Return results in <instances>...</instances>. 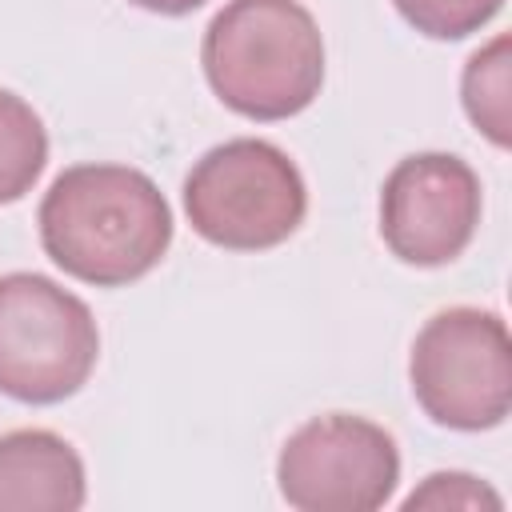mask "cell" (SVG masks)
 I'll return each instance as SVG.
<instances>
[{
    "instance_id": "10",
    "label": "cell",
    "mask_w": 512,
    "mask_h": 512,
    "mask_svg": "<svg viewBox=\"0 0 512 512\" xmlns=\"http://www.w3.org/2000/svg\"><path fill=\"white\" fill-rule=\"evenodd\" d=\"M464 108L496 148H508V36L472 52L464 68Z\"/></svg>"
},
{
    "instance_id": "5",
    "label": "cell",
    "mask_w": 512,
    "mask_h": 512,
    "mask_svg": "<svg viewBox=\"0 0 512 512\" xmlns=\"http://www.w3.org/2000/svg\"><path fill=\"white\" fill-rule=\"evenodd\" d=\"M408 380L436 424L456 432L496 428L512 408V344L504 320L484 308L436 312L412 344Z\"/></svg>"
},
{
    "instance_id": "8",
    "label": "cell",
    "mask_w": 512,
    "mask_h": 512,
    "mask_svg": "<svg viewBox=\"0 0 512 512\" xmlns=\"http://www.w3.org/2000/svg\"><path fill=\"white\" fill-rule=\"evenodd\" d=\"M84 464L68 440L44 428L0 436V512H76Z\"/></svg>"
},
{
    "instance_id": "9",
    "label": "cell",
    "mask_w": 512,
    "mask_h": 512,
    "mask_svg": "<svg viewBox=\"0 0 512 512\" xmlns=\"http://www.w3.org/2000/svg\"><path fill=\"white\" fill-rule=\"evenodd\" d=\"M48 132L32 104L0 88V204L20 200L44 172Z\"/></svg>"
},
{
    "instance_id": "1",
    "label": "cell",
    "mask_w": 512,
    "mask_h": 512,
    "mask_svg": "<svg viewBox=\"0 0 512 512\" xmlns=\"http://www.w3.org/2000/svg\"><path fill=\"white\" fill-rule=\"evenodd\" d=\"M40 244L68 276L120 288L164 260L172 212L144 172L124 164H76L44 192Z\"/></svg>"
},
{
    "instance_id": "12",
    "label": "cell",
    "mask_w": 512,
    "mask_h": 512,
    "mask_svg": "<svg viewBox=\"0 0 512 512\" xmlns=\"http://www.w3.org/2000/svg\"><path fill=\"white\" fill-rule=\"evenodd\" d=\"M500 508V496L492 488H484L480 480L464 476V472H436L424 480V488H416L404 508Z\"/></svg>"
},
{
    "instance_id": "4",
    "label": "cell",
    "mask_w": 512,
    "mask_h": 512,
    "mask_svg": "<svg viewBox=\"0 0 512 512\" xmlns=\"http://www.w3.org/2000/svg\"><path fill=\"white\" fill-rule=\"evenodd\" d=\"M100 332L80 296L40 272L0 276V392L20 404H60L84 388Z\"/></svg>"
},
{
    "instance_id": "13",
    "label": "cell",
    "mask_w": 512,
    "mask_h": 512,
    "mask_svg": "<svg viewBox=\"0 0 512 512\" xmlns=\"http://www.w3.org/2000/svg\"><path fill=\"white\" fill-rule=\"evenodd\" d=\"M136 8H148V12H160V16H184L192 8H200L204 0H132Z\"/></svg>"
},
{
    "instance_id": "3",
    "label": "cell",
    "mask_w": 512,
    "mask_h": 512,
    "mask_svg": "<svg viewBox=\"0 0 512 512\" xmlns=\"http://www.w3.org/2000/svg\"><path fill=\"white\" fill-rule=\"evenodd\" d=\"M308 208L300 168L268 140H228L208 148L184 180L192 228L232 252L284 244Z\"/></svg>"
},
{
    "instance_id": "6",
    "label": "cell",
    "mask_w": 512,
    "mask_h": 512,
    "mask_svg": "<svg viewBox=\"0 0 512 512\" xmlns=\"http://www.w3.org/2000/svg\"><path fill=\"white\" fill-rule=\"evenodd\" d=\"M280 496L300 512H372L400 480L396 440L348 412L308 420L276 460Z\"/></svg>"
},
{
    "instance_id": "7",
    "label": "cell",
    "mask_w": 512,
    "mask_h": 512,
    "mask_svg": "<svg viewBox=\"0 0 512 512\" xmlns=\"http://www.w3.org/2000/svg\"><path fill=\"white\" fill-rule=\"evenodd\" d=\"M480 224V180L448 152H416L400 160L380 192V236L416 268L456 260Z\"/></svg>"
},
{
    "instance_id": "11",
    "label": "cell",
    "mask_w": 512,
    "mask_h": 512,
    "mask_svg": "<svg viewBox=\"0 0 512 512\" xmlns=\"http://www.w3.org/2000/svg\"><path fill=\"white\" fill-rule=\"evenodd\" d=\"M400 8V16L432 36V40H460L476 28H484L504 0H392Z\"/></svg>"
},
{
    "instance_id": "2",
    "label": "cell",
    "mask_w": 512,
    "mask_h": 512,
    "mask_svg": "<svg viewBox=\"0 0 512 512\" xmlns=\"http://www.w3.org/2000/svg\"><path fill=\"white\" fill-rule=\"evenodd\" d=\"M200 60L224 108L248 120H288L324 84V40L296 0H228L204 28Z\"/></svg>"
}]
</instances>
